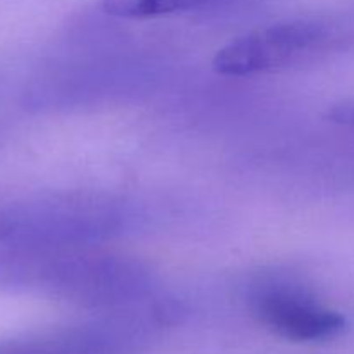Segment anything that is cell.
<instances>
[{
    "label": "cell",
    "mask_w": 354,
    "mask_h": 354,
    "mask_svg": "<svg viewBox=\"0 0 354 354\" xmlns=\"http://www.w3.org/2000/svg\"><path fill=\"white\" fill-rule=\"evenodd\" d=\"M120 203L100 194H66L0 213V242L35 252L83 248L123 225Z\"/></svg>",
    "instance_id": "6da1fadb"
},
{
    "label": "cell",
    "mask_w": 354,
    "mask_h": 354,
    "mask_svg": "<svg viewBox=\"0 0 354 354\" xmlns=\"http://www.w3.org/2000/svg\"><path fill=\"white\" fill-rule=\"evenodd\" d=\"M325 37L324 24L294 19L270 24L235 38L221 47L213 68L221 76H252L289 64Z\"/></svg>",
    "instance_id": "7a4b0ae2"
},
{
    "label": "cell",
    "mask_w": 354,
    "mask_h": 354,
    "mask_svg": "<svg viewBox=\"0 0 354 354\" xmlns=\"http://www.w3.org/2000/svg\"><path fill=\"white\" fill-rule=\"evenodd\" d=\"M251 303L256 318L265 327L294 342L327 341L346 327L341 313L290 283H263L252 294Z\"/></svg>",
    "instance_id": "3957f363"
},
{
    "label": "cell",
    "mask_w": 354,
    "mask_h": 354,
    "mask_svg": "<svg viewBox=\"0 0 354 354\" xmlns=\"http://www.w3.org/2000/svg\"><path fill=\"white\" fill-rule=\"evenodd\" d=\"M218 0H102L107 14L124 19H147V17L168 16L201 9Z\"/></svg>",
    "instance_id": "277c9868"
},
{
    "label": "cell",
    "mask_w": 354,
    "mask_h": 354,
    "mask_svg": "<svg viewBox=\"0 0 354 354\" xmlns=\"http://www.w3.org/2000/svg\"><path fill=\"white\" fill-rule=\"evenodd\" d=\"M327 116L328 120L334 121V123L354 128V100H346V102L335 104V106L328 111Z\"/></svg>",
    "instance_id": "5b68a950"
}]
</instances>
